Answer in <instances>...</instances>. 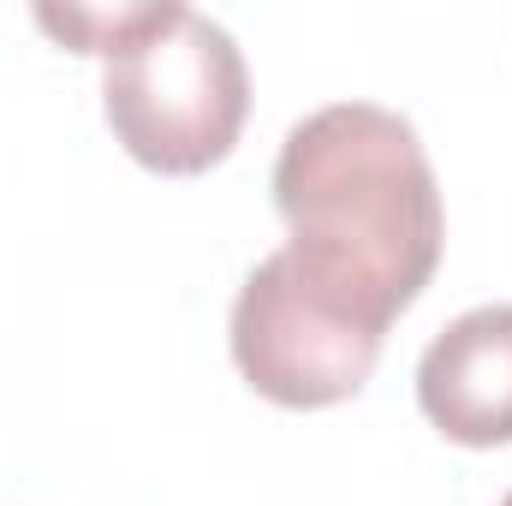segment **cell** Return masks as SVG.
Segmentation results:
<instances>
[{"label": "cell", "mask_w": 512, "mask_h": 506, "mask_svg": "<svg viewBox=\"0 0 512 506\" xmlns=\"http://www.w3.org/2000/svg\"><path fill=\"white\" fill-rule=\"evenodd\" d=\"M274 209L292 262L382 328L435 280L447 239L441 185L393 108L328 102L304 114L274 155Z\"/></svg>", "instance_id": "6da1fadb"}, {"label": "cell", "mask_w": 512, "mask_h": 506, "mask_svg": "<svg viewBox=\"0 0 512 506\" xmlns=\"http://www.w3.org/2000/svg\"><path fill=\"white\" fill-rule=\"evenodd\" d=\"M102 108L137 167L191 179L233 155L251 114V72L215 18L155 0L149 18L108 54Z\"/></svg>", "instance_id": "7a4b0ae2"}, {"label": "cell", "mask_w": 512, "mask_h": 506, "mask_svg": "<svg viewBox=\"0 0 512 506\" xmlns=\"http://www.w3.org/2000/svg\"><path fill=\"white\" fill-rule=\"evenodd\" d=\"M227 340H233L239 376L268 405L322 411V405L352 399L370 381L387 328L358 304L334 298L328 286H316L280 245L245 274Z\"/></svg>", "instance_id": "3957f363"}, {"label": "cell", "mask_w": 512, "mask_h": 506, "mask_svg": "<svg viewBox=\"0 0 512 506\" xmlns=\"http://www.w3.org/2000/svg\"><path fill=\"white\" fill-rule=\"evenodd\" d=\"M417 405L459 447H512V304H477L429 340Z\"/></svg>", "instance_id": "277c9868"}, {"label": "cell", "mask_w": 512, "mask_h": 506, "mask_svg": "<svg viewBox=\"0 0 512 506\" xmlns=\"http://www.w3.org/2000/svg\"><path fill=\"white\" fill-rule=\"evenodd\" d=\"M149 6L155 0H120V6H54V0H42L36 6V24L54 42H66L72 54H102L108 60L131 30L149 18Z\"/></svg>", "instance_id": "5b68a950"}, {"label": "cell", "mask_w": 512, "mask_h": 506, "mask_svg": "<svg viewBox=\"0 0 512 506\" xmlns=\"http://www.w3.org/2000/svg\"><path fill=\"white\" fill-rule=\"evenodd\" d=\"M501 506H512V495H507V501H501Z\"/></svg>", "instance_id": "8992f818"}]
</instances>
